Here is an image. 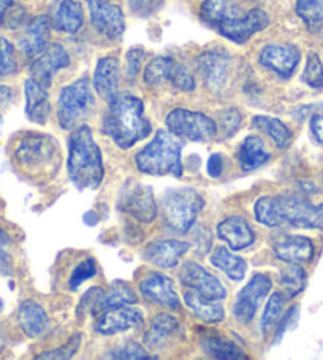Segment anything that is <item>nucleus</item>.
<instances>
[{
  "instance_id": "45",
  "label": "nucleus",
  "mask_w": 323,
  "mask_h": 360,
  "mask_svg": "<svg viewBox=\"0 0 323 360\" xmlns=\"http://www.w3.org/2000/svg\"><path fill=\"white\" fill-rule=\"evenodd\" d=\"M102 295H103V290L100 288H91L88 292L84 294V297L81 299L79 307H78L79 319H83L84 314H88L89 311H94L97 303L102 299Z\"/></svg>"
},
{
  "instance_id": "13",
  "label": "nucleus",
  "mask_w": 323,
  "mask_h": 360,
  "mask_svg": "<svg viewBox=\"0 0 323 360\" xmlns=\"http://www.w3.org/2000/svg\"><path fill=\"white\" fill-rule=\"evenodd\" d=\"M86 2L89 5L91 21L95 30L110 40H121L126 32V18L122 10L105 0H86Z\"/></svg>"
},
{
  "instance_id": "29",
  "label": "nucleus",
  "mask_w": 323,
  "mask_h": 360,
  "mask_svg": "<svg viewBox=\"0 0 323 360\" xmlns=\"http://www.w3.org/2000/svg\"><path fill=\"white\" fill-rule=\"evenodd\" d=\"M236 158H238V162L242 170L253 172L268 162L271 156L270 153L266 151L265 143L260 136L249 135L241 143Z\"/></svg>"
},
{
  "instance_id": "3",
  "label": "nucleus",
  "mask_w": 323,
  "mask_h": 360,
  "mask_svg": "<svg viewBox=\"0 0 323 360\" xmlns=\"http://www.w3.org/2000/svg\"><path fill=\"white\" fill-rule=\"evenodd\" d=\"M67 169L73 184L81 191L97 189L103 181L102 151L86 124L74 129L68 140Z\"/></svg>"
},
{
  "instance_id": "44",
  "label": "nucleus",
  "mask_w": 323,
  "mask_h": 360,
  "mask_svg": "<svg viewBox=\"0 0 323 360\" xmlns=\"http://www.w3.org/2000/svg\"><path fill=\"white\" fill-rule=\"evenodd\" d=\"M13 269V257H11V237L0 227V273L10 275Z\"/></svg>"
},
{
  "instance_id": "26",
  "label": "nucleus",
  "mask_w": 323,
  "mask_h": 360,
  "mask_svg": "<svg viewBox=\"0 0 323 360\" xmlns=\"http://www.w3.org/2000/svg\"><path fill=\"white\" fill-rule=\"evenodd\" d=\"M24 94H26V116L29 121L41 124V126L46 124L49 111H51L48 89L43 88L35 79L27 78L24 83Z\"/></svg>"
},
{
  "instance_id": "35",
  "label": "nucleus",
  "mask_w": 323,
  "mask_h": 360,
  "mask_svg": "<svg viewBox=\"0 0 323 360\" xmlns=\"http://www.w3.org/2000/svg\"><path fill=\"white\" fill-rule=\"evenodd\" d=\"M202 347L209 357H214V359H220V360H242V359H247L246 354L242 352L241 347L233 345L232 341H227L223 338H216V337L203 338Z\"/></svg>"
},
{
  "instance_id": "10",
  "label": "nucleus",
  "mask_w": 323,
  "mask_h": 360,
  "mask_svg": "<svg viewBox=\"0 0 323 360\" xmlns=\"http://www.w3.org/2000/svg\"><path fill=\"white\" fill-rule=\"evenodd\" d=\"M272 288V281L270 276L257 273L253 275L249 283L246 284V288L239 290V294L236 295L235 305H233V314L242 324H249L253 319L260 303L265 300V297L270 294Z\"/></svg>"
},
{
  "instance_id": "7",
  "label": "nucleus",
  "mask_w": 323,
  "mask_h": 360,
  "mask_svg": "<svg viewBox=\"0 0 323 360\" xmlns=\"http://www.w3.org/2000/svg\"><path fill=\"white\" fill-rule=\"evenodd\" d=\"M58 117L62 129L70 130L91 116L95 107V98L91 92L88 78H79L78 82L65 86L59 94Z\"/></svg>"
},
{
  "instance_id": "20",
  "label": "nucleus",
  "mask_w": 323,
  "mask_h": 360,
  "mask_svg": "<svg viewBox=\"0 0 323 360\" xmlns=\"http://www.w3.org/2000/svg\"><path fill=\"white\" fill-rule=\"evenodd\" d=\"M197 68L204 84L211 91H219L227 83L230 72V58L219 51H204L197 59Z\"/></svg>"
},
{
  "instance_id": "37",
  "label": "nucleus",
  "mask_w": 323,
  "mask_h": 360,
  "mask_svg": "<svg viewBox=\"0 0 323 360\" xmlns=\"http://www.w3.org/2000/svg\"><path fill=\"white\" fill-rule=\"evenodd\" d=\"M306 271L303 270L300 264H287V266L281 271V283L289 297L301 294L306 288Z\"/></svg>"
},
{
  "instance_id": "51",
  "label": "nucleus",
  "mask_w": 323,
  "mask_h": 360,
  "mask_svg": "<svg viewBox=\"0 0 323 360\" xmlns=\"http://www.w3.org/2000/svg\"><path fill=\"white\" fill-rule=\"evenodd\" d=\"M298 313H300V307L295 305V307H291L289 311H287V314H285L284 318L281 319V322H279V326H277V330H276V337H275L276 341L281 340V337H282L285 332L289 330L290 326H295L296 324Z\"/></svg>"
},
{
  "instance_id": "16",
  "label": "nucleus",
  "mask_w": 323,
  "mask_h": 360,
  "mask_svg": "<svg viewBox=\"0 0 323 360\" xmlns=\"http://www.w3.org/2000/svg\"><path fill=\"white\" fill-rule=\"evenodd\" d=\"M121 205L126 213L145 224L157 218V203L154 200L152 189L149 186L135 183L132 188H127L124 191Z\"/></svg>"
},
{
  "instance_id": "23",
  "label": "nucleus",
  "mask_w": 323,
  "mask_h": 360,
  "mask_svg": "<svg viewBox=\"0 0 323 360\" xmlns=\"http://www.w3.org/2000/svg\"><path fill=\"white\" fill-rule=\"evenodd\" d=\"M272 252L285 264H304L314 257V243L308 237L291 235L275 241Z\"/></svg>"
},
{
  "instance_id": "11",
  "label": "nucleus",
  "mask_w": 323,
  "mask_h": 360,
  "mask_svg": "<svg viewBox=\"0 0 323 360\" xmlns=\"http://www.w3.org/2000/svg\"><path fill=\"white\" fill-rule=\"evenodd\" d=\"M179 279L185 288L192 289V292L198 294L203 299L211 302H219L227 297V290L222 283L209 271L203 269L197 262H185L179 270Z\"/></svg>"
},
{
  "instance_id": "43",
  "label": "nucleus",
  "mask_w": 323,
  "mask_h": 360,
  "mask_svg": "<svg viewBox=\"0 0 323 360\" xmlns=\"http://www.w3.org/2000/svg\"><path fill=\"white\" fill-rule=\"evenodd\" d=\"M81 338H83V335H81V333L74 335V337H72L70 340H68L67 345H64L62 347H58V349H53V351H46V352H43V354H39V356H37L35 359L37 360H45V359H49V360H60L62 359V360H64V359H70L79 349Z\"/></svg>"
},
{
  "instance_id": "18",
  "label": "nucleus",
  "mask_w": 323,
  "mask_h": 360,
  "mask_svg": "<svg viewBox=\"0 0 323 360\" xmlns=\"http://www.w3.org/2000/svg\"><path fill=\"white\" fill-rule=\"evenodd\" d=\"M258 60L279 77L290 78L300 64L301 53L295 45H266L260 51Z\"/></svg>"
},
{
  "instance_id": "21",
  "label": "nucleus",
  "mask_w": 323,
  "mask_h": 360,
  "mask_svg": "<svg viewBox=\"0 0 323 360\" xmlns=\"http://www.w3.org/2000/svg\"><path fill=\"white\" fill-rule=\"evenodd\" d=\"M49 27H51V21H49L46 15L35 16L24 29L20 41H18V46H20L21 51L29 56V58L40 56L48 48Z\"/></svg>"
},
{
  "instance_id": "46",
  "label": "nucleus",
  "mask_w": 323,
  "mask_h": 360,
  "mask_svg": "<svg viewBox=\"0 0 323 360\" xmlns=\"http://www.w3.org/2000/svg\"><path fill=\"white\" fill-rule=\"evenodd\" d=\"M143 60H145V51L141 48L128 49L126 56V77L128 79H133L138 75Z\"/></svg>"
},
{
  "instance_id": "47",
  "label": "nucleus",
  "mask_w": 323,
  "mask_h": 360,
  "mask_svg": "<svg viewBox=\"0 0 323 360\" xmlns=\"http://www.w3.org/2000/svg\"><path fill=\"white\" fill-rule=\"evenodd\" d=\"M241 113L238 110H227L220 115L219 124L223 129V135L232 136L241 126Z\"/></svg>"
},
{
  "instance_id": "39",
  "label": "nucleus",
  "mask_w": 323,
  "mask_h": 360,
  "mask_svg": "<svg viewBox=\"0 0 323 360\" xmlns=\"http://www.w3.org/2000/svg\"><path fill=\"white\" fill-rule=\"evenodd\" d=\"M303 82L312 89L323 88V64L317 53H309L308 56L306 67L303 72Z\"/></svg>"
},
{
  "instance_id": "27",
  "label": "nucleus",
  "mask_w": 323,
  "mask_h": 360,
  "mask_svg": "<svg viewBox=\"0 0 323 360\" xmlns=\"http://www.w3.org/2000/svg\"><path fill=\"white\" fill-rule=\"evenodd\" d=\"M18 322L29 338H40L48 332L49 319L45 309L34 300H26L18 309Z\"/></svg>"
},
{
  "instance_id": "14",
  "label": "nucleus",
  "mask_w": 323,
  "mask_h": 360,
  "mask_svg": "<svg viewBox=\"0 0 323 360\" xmlns=\"http://www.w3.org/2000/svg\"><path fill=\"white\" fill-rule=\"evenodd\" d=\"M68 65H70V56L67 54L65 48L59 43H53L32 62L29 68L30 78L48 89L51 86L54 73Z\"/></svg>"
},
{
  "instance_id": "19",
  "label": "nucleus",
  "mask_w": 323,
  "mask_h": 360,
  "mask_svg": "<svg viewBox=\"0 0 323 360\" xmlns=\"http://www.w3.org/2000/svg\"><path fill=\"white\" fill-rule=\"evenodd\" d=\"M181 337V326L171 314H155L145 333V346L151 351H165Z\"/></svg>"
},
{
  "instance_id": "36",
  "label": "nucleus",
  "mask_w": 323,
  "mask_h": 360,
  "mask_svg": "<svg viewBox=\"0 0 323 360\" xmlns=\"http://www.w3.org/2000/svg\"><path fill=\"white\" fill-rule=\"evenodd\" d=\"M295 10L310 32L323 29V0H296Z\"/></svg>"
},
{
  "instance_id": "30",
  "label": "nucleus",
  "mask_w": 323,
  "mask_h": 360,
  "mask_svg": "<svg viewBox=\"0 0 323 360\" xmlns=\"http://www.w3.org/2000/svg\"><path fill=\"white\" fill-rule=\"evenodd\" d=\"M238 16L241 8L235 0H204L200 8V18L213 29Z\"/></svg>"
},
{
  "instance_id": "12",
  "label": "nucleus",
  "mask_w": 323,
  "mask_h": 360,
  "mask_svg": "<svg viewBox=\"0 0 323 360\" xmlns=\"http://www.w3.org/2000/svg\"><path fill=\"white\" fill-rule=\"evenodd\" d=\"M270 26V16L262 8H252L247 13L235 18L232 21H227L220 24L219 27H216L222 37H225L227 40L238 43L242 45L260 30H263Z\"/></svg>"
},
{
  "instance_id": "40",
  "label": "nucleus",
  "mask_w": 323,
  "mask_h": 360,
  "mask_svg": "<svg viewBox=\"0 0 323 360\" xmlns=\"http://www.w3.org/2000/svg\"><path fill=\"white\" fill-rule=\"evenodd\" d=\"M18 72V62L15 58V48L11 43L0 37V78H7Z\"/></svg>"
},
{
  "instance_id": "32",
  "label": "nucleus",
  "mask_w": 323,
  "mask_h": 360,
  "mask_svg": "<svg viewBox=\"0 0 323 360\" xmlns=\"http://www.w3.org/2000/svg\"><path fill=\"white\" fill-rule=\"evenodd\" d=\"M184 303L195 313L197 318H200L204 322H209V324H216V322H222L225 319V311H223L219 302L203 299V297L192 292V290L190 292H185Z\"/></svg>"
},
{
  "instance_id": "1",
  "label": "nucleus",
  "mask_w": 323,
  "mask_h": 360,
  "mask_svg": "<svg viewBox=\"0 0 323 360\" xmlns=\"http://www.w3.org/2000/svg\"><path fill=\"white\" fill-rule=\"evenodd\" d=\"M253 214L260 224L268 227L323 229V203L314 205L298 195L260 197Z\"/></svg>"
},
{
  "instance_id": "50",
  "label": "nucleus",
  "mask_w": 323,
  "mask_h": 360,
  "mask_svg": "<svg viewBox=\"0 0 323 360\" xmlns=\"http://www.w3.org/2000/svg\"><path fill=\"white\" fill-rule=\"evenodd\" d=\"M309 127H310V134H312L314 140L317 143H320L323 145V103L317 107V110L310 116V122H309Z\"/></svg>"
},
{
  "instance_id": "53",
  "label": "nucleus",
  "mask_w": 323,
  "mask_h": 360,
  "mask_svg": "<svg viewBox=\"0 0 323 360\" xmlns=\"http://www.w3.org/2000/svg\"><path fill=\"white\" fill-rule=\"evenodd\" d=\"M13 98V91H11L8 86L0 84V107H7Z\"/></svg>"
},
{
  "instance_id": "22",
  "label": "nucleus",
  "mask_w": 323,
  "mask_h": 360,
  "mask_svg": "<svg viewBox=\"0 0 323 360\" xmlns=\"http://www.w3.org/2000/svg\"><path fill=\"white\" fill-rule=\"evenodd\" d=\"M190 250V245L181 240H159L146 248L145 256L149 262L160 269H173Z\"/></svg>"
},
{
  "instance_id": "4",
  "label": "nucleus",
  "mask_w": 323,
  "mask_h": 360,
  "mask_svg": "<svg viewBox=\"0 0 323 360\" xmlns=\"http://www.w3.org/2000/svg\"><path fill=\"white\" fill-rule=\"evenodd\" d=\"M181 141L176 140L171 132L159 130L154 140L136 154L135 164L141 173L152 176L171 175L183 176Z\"/></svg>"
},
{
  "instance_id": "55",
  "label": "nucleus",
  "mask_w": 323,
  "mask_h": 360,
  "mask_svg": "<svg viewBox=\"0 0 323 360\" xmlns=\"http://www.w3.org/2000/svg\"><path fill=\"white\" fill-rule=\"evenodd\" d=\"M4 347H5V337H4V333L0 332V352L4 351Z\"/></svg>"
},
{
  "instance_id": "49",
  "label": "nucleus",
  "mask_w": 323,
  "mask_h": 360,
  "mask_svg": "<svg viewBox=\"0 0 323 360\" xmlns=\"http://www.w3.org/2000/svg\"><path fill=\"white\" fill-rule=\"evenodd\" d=\"M164 0H128V7L138 16H149L157 11Z\"/></svg>"
},
{
  "instance_id": "56",
  "label": "nucleus",
  "mask_w": 323,
  "mask_h": 360,
  "mask_svg": "<svg viewBox=\"0 0 323 360\" xmlns=\"http://www.w3.org/2000/svg\"><path fill=\"white\" fill-rule=\"evenodd\" d=\"M4 309V302H2V299H0V311H2Z\"/></svg>"
},
{
  "instance_id": "57",
  "label": "nucleus",
  "mask_w": 323,
  "mask_h": 360,
  "mask_svg": "<svg viewBox=\"0 0 323 360\" xmlns=\"http://www.w3.org/2000/svg\"><path fill=\"white\" fill-rule=\"evenodd\" d=\"M2 124H4V117H2V115H0V127H2Z\"/></svg>"
},
{
  "instance_id": "34",
  "label": "nucleus",
  "mask_w": 323,
  "mask_h": 360,
  "mask_svg": "<svg viewBox=\"0 0 323 360\" xmlns=\"http://www.w3.org/2000/svg\"><path fill=\"white\" fill-rule=\"evenodd\" d=\"M253 127H257L260 130L270 136V139L276 143L277 148H284L289 146V143L291 141V130L285 126V124L277 120V117H271V116H263L258 115L252 120Z\"/></svg>"
},
{
  "instance_id": "54",
  "label": "nucleus",
  "mask_w": 323,
  "mask_h": 360,
  "mask_svg": "<svg viewBox=\"0 0 323 360\" xmlns=\"http://www.w3.org/2000/svg\"><path fill=\"white\" fill-rule=\"evenodd\" d=\"M13 5V0H0V26H2L4 16L7 13V10Z\"/></svg>"
},
{
  "instance_id": "9",
  "label": "nucleus",
  "mask_w": 323,
  "mask_h": 360,
  "mask_svg": "<svg viewBox=\"0 0 323 360\" xmlns=\"http://www.w3.org/2000/svg\"><path fill=\"white\" fill-rule=\"evenodd\" d=\"M145 83L151 88L170 83L183 92L195 91V79L187 68L166 56H159L149 62L145 70Z\"/></svg>"
},
{
  "instance_id": "41",
  "label": "nucleus",
  "mask_w": 323,
  "mask_h": 360,
  "mask_svg": "<svg viewBox=\"0 0 323 360\" xmlns=\"http://www.w3.org/2000/svg\"><path fill=\"white\" fill-rule=\"evenodd\" d=\"M107 357L110 359H132V360H136V359H154L152 356H149V352L143 347L141 345L135 343V341H126V343L119 345L117 347H114V349H111Z\"/></svg>"
},
{
  "instance_id": "2",
  "label": "nucleus",
  "mask_w": 323,
  "mask_h": 360,
  "mask_svg": "<svg viewBox=\"0 0 323 360\" xmlns=\"http://www.w3.org/2000/svg\"><path fill=\"white\" fill-rule=\"evenodd\" d=\"M151 121L145 115V105L135 96H117L110 102L103 116V132L117 146L128 150L151 134Z\"/></svg>"
},
{
  "instance_id": "15",
  "label": "nucleus",
  "mask_w": 323,
  "mask_h": 360,
  "mask_svg": "<svg viewBox=\"0 0 323 360\" xmlns=\"http://www.w3.org/2000/svg\"><path fill=\"white\" fill-rule=\"evenodd\" d=\"M143 326H145V316L140 309L121 305L102 311L95 324V330L102 335H116Z\"/></svg>"
},
{
  "instance_id": "33",
  "label": "nucleus",
  "mask_w": 323,
  "mask_h": 360,
  "mask_svg": "<svg viewBox=\"0 0 323 360\" xmlns=\"http://www.w3.org/2000/svg\"><path fill=\"white\" fill-rule=\"evenodd\" d=\"M136 303V294L133 289L130 288L127 283L124 281H114L111 284V288L107 294L103 292L100 302L97 303L94 313H102L105 309L113 308V307H121V305H132Z\"/></svg>"
},
{
  "instance_id": "5",
  "label": "nucleus",
  "mask_w": 323,
  "mask_h": 360,
  "mask_svg": "<svg viewBox=\"0 0 323 360\" xmlns=\"http://www.w3.org/2000/svg\"><path fill=\"white\" fill-rule=\"evenodd\" d=\"M204 207V200L192 188H175L162 197V214L165 224L175 233H187Z\"/></svg>"
},
{
  "instance_id": "31",
  "label": "nucleus",
  "mask_w": 323,
  "mask_h": 360,
  "mask_svg": "<svg viewBox=\"0 0 323 360\" xmlns=\"http://www.w3.org/2000/svg\"><path fill=\"white\" fill-rule=\"evenodd\" d=\"M211 264H213L216 269L225 273V275L233 279V281H241L242 278L246 276L247 271V264L246 260L236 256L228 248H217V250L211 254Z\"/></svg>"
},
{
  "instance_id": "38",
  "label": "nucleus",
  "mask_w": 323,
  "mask_h": 360,
  "mask_svg": "<svg viewBox=\"0 0 323 360\" xmlns=\"http://www.w3.org/2000/svg\"><path fill=\"white\" fill-rule=\"evenodd\" d=\"M285 302H287V294L284 292H276L270 297V300L266 303L265 311L262 316V322H260V326H262V332L266 333L279 319H281Z\"/></svg>"
},
{
  "instance_id": "28",
  "label": "nucleus",
  "mask_w": 323,
  "mask_h": 360,
  "mask_svg": "<svg viewBox=\"0 0 323 360\" xmlns=\"http://www.w3.org/2000/svg\"><path fill=\"white\" fill-rule=\"evenodd\" d=\"M84 24L83 5L78 0H62L53 16L55 30L65 34H77Z\"/></svg>"
},
{
  "instance_id": "52",
  "label": "nucleus",
  "mask_w": 323,
  "mask_h": 360,
  "mask_svg": "<svg viewBox=\"0 0 323 360\" xmlns=\"http://www.w3.org/2000/svg\"><path fill=\"white\" fill-rule=\"evenodd\" d=\"M222 172H223V158L222 154L216 153L208 160V173L209 176L219 178L222 175Z\"/></svg>"
},
{
  "instance_id": "25",
  "label": "nucleus",
  "mask_w": 323,
  "mask_h": 360,
  "mask_svg": "<svg viewBox=\"0 0 323 360\" xmlns=\"http://www.w3.org/2000/svg\"><path fill=\"white\" fill-rule=\"evenodd\" d=\"M217 235L219 238L225 241L232 251H241L244 248L251 246L256 240V235L247 222L238 218V216H230V218L223 219L219 226H217Z\"/></svg>"
},
{
  "instance_id": "6",
  "label": "nucleus",
  "mask_w": 323,
  "mask_h": 360,
  "mask_svg": "<svg viewBox=\"0 0 323 360\" xmlns=\"http://www.w3.org/2000/svg\"><path fill=\"white\" fill-rule=\"evenodd\" d=\"M15 159L24 170L39 173L58 167L60 160L59 146L53 136L30 134L22 136L15 150Z\"/></svg>"
},
{
  "instance_id": "8",
  "label": "nucleus",
  "mask_w": 323,
  "mask_h": 360,
  "mask_svg": "<svg viewBox=\"0 0 323 360\" xmlns=\"http://www.w3.org/2000/svg\"><path fill=\"white\" fill-rule=\"evenodd\" d=\"M166 127L173 135L197 143L211 141L217 135V122L214 120L200 111L184 108L170 111L166 116Z\"/></svg>"
},
{
  "instance_id": "42",
  "label": "nucleus",
  "mask_w": 323,
  "mask_h": 360,
  "mask_svg": "<svg viewBox=\"0 0 323 360\" xmlns=\"http://www.w3.org/2000/svg\"><path fill=\"white\" fill-rule=\"evenodd\" d=\"M97 273V264L94 259H86L83 262H79L74 270L72 271L70 281H68V288L72 290H77L81 284L88 281L92 276H95Z\"/></svg>"
},
{
  "instance_id": "17",
  "label": "nucleus",
  "mask_w": 323,
  "mask_h": 360,
  "mask_svg": "<svg viewBox=\"0 0 323 360\" xmlns=\"http://www.w3.org/2000/svg\"><path fill=\"white\" fill-rule=\"evenodd\" d=\"M141 295L146 300L155 303V305H162L170 309H179L181 302H179V295L175 289V283L173 279L162 273H149L138 284Z\"/></svg>"
},
{
  "instance_id": "48",
  "label": "nucleus",
  "mask_w": 323,
  "mask_h": 360,
  "mask_svg": "<svg viewBox=\"0 0 323 360\" xmlns=\"http://www.w3.org/2000/svg\"><path fill=\"white\" fill-rule=\"evenodd\" d=\"M24 18H26V8H24L22 5H18L13 2V5H11L4 16L2 26L7 29H18L24 24Z\"/></svg>"
},
{
  "instance_id": "24",
  "label": "nucleus",
  "mask_w": 323,
  "mask_h": 360,
  "mask_svg": "<svg viewBox=\"0 0 323 360\" xmlns=\"http://www.w3.org/2000/svg\"><path fill=\"white\" fill-rule=\"evenodd\" d=\"M94 89L103 101L111 102L119 91V60L116 58H102L97 62L94 73Z\"/></svg>"
}]
</instances>
